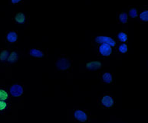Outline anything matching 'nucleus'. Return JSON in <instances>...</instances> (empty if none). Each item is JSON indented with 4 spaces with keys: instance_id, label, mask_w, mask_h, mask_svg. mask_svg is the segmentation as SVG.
I'll list each match as a JSON object with an SVG mask.
<instances>
[{
    "instance_id": "nucleus-13",
    "label": "nucleus",
    "mask_w": 148,
    "mask_h": 123,
    "mask_svg": "<svg viewBox=\"0 0 148 123\" xmlns=\"http://www.w3.org/2000/svg\"><path fill=\"white\" fill-rule=\"evenodd\" d=\"M24 54V52L19 51L18 50H12L10 51L9 55L8 58L6 60L5 64H14L17 63L20 60V58L22 57V55Z\"/></svg>"
},
{
    "instance_id": "nucleus-7",
    "label": "nucleus",
    "mask_w": 148,
    "mask_h": 123,
    "mask_svg": "<svg viewBox=\"0 0 148 123\" xmlns=\"http://www.w3.org/2000/svg\"><path fill=\"white\" fill-rule=\"evenodd\" d=\"M23 55L25 57L32 58L38 61H42L46 59L49 56V49L42 48H31L28 49L26 52H24Z\"/></svg>"
},
{
    "instance_id": "nucleus-10",
    "label": "nucleus",
    "mask_w": 148,
    "mask_h": 123,
    "mask_svg": "<svg viewBox=\"0 0 148 123\" xmlns=\"http://www.w3.org/2000/svg\"><path fill=\"white\" fill-rule=\"evenodd\" d=\"M98 75L102 85H113L114 84V74L110 70H99Z\"/></svg>"
},
{
    "instance_id": "nucleus-4",
    "label": "nucleus",
    "mask_w": 148,
    "mask_h": 123,
    "mask_svg": "<svg viewBox=\"0 0 148 123\" xmlns=\"http://www.w3.org/2000/svg\"><path fill=\"white\" fill-rule=\"evenodd\" d=\"M95 54L99 59L109 60L114 58L117 60H121L122 56L116 51L114 48L108 44H99L95 46Z\"/></svg>"
},
{
    "instance_id": "nucleus-9",
    "label": "nucleus",
    "mask_w": 148,
    "mask_h": 123,
    "mask_svg": "<svg viewBox=\"0 0 148 123\" xmlns=\"http://www.w3.org/2000/svg\"><path fill=\"white\" fill-rule=\"evenodd\" d=\"M26 91V85L22 83H16L10 86L9 89V96L16 99H23Z\"/></svg>"
},
{
    "instance_id": "nucleus-19",
    "label": "nucleus",
    "mask_w": 148,
    "mask_h": 123,
    "mask_svg": "<svg viewBox=\"0 0 148 123\" xmlns=\"http://www.w3.org/2000/svg\"><path fill=\"white\" fill-rule=\"evenodd\" d=\"M10 96L9 92L4 88H0V100L3 101H9Z\"/></svg>"
},
{
    "instance_id": "nucleus-15",
    "label": "nucleus",
    "mask_w": 148,
    "mask_h": 123,
    "mask_svg": "<svg viewBox=\"0 0 148 123\" xmlns=\"http://www.w3.org/2000/svg\"><path fill=\"white\" fill-rule=\"evenodd\" d=\"M137 20L140 23L143 24H147L148 22V7L147 5L144 6H140L138 17Z\"/></svg>"
},
{
    "instance_id": "nucleus-18",
    "label": "nucleus",
    "mask_w": 148,
    "mask_h": 123,
    "mask_svg": "<svg viewBox=\"0 0 148 123\" xmlns=\"http://www.w3.org/2000/svg\"><path fill=\"white\" fill-rule=\"evenodd\" d=\"M9 53H10V50H9V49H4V50L1 51V52H0V62L1 63L5 64L6 62Z\"/></svg>"
},
{
    "instance_id": "nucleus-12",
    "label": "nucleus",
    "mask_w": 148,
    "mask_h": 123,
    "mask_svg": "<svg viewBox=\"0 0 148 123\" xmlns=\"http://www.w3.org/2000/svg\"><path fill=\"white\" fill-rule=\"evenodd\" d=\"M5 41L10 45H16L18 41V31L16 30H9L5 35Z\"/></svg>"
},
{
    "instance_id": "nucleus-17",
    "label": "nucleus",
    "mask_w": 148,
    "mask_h": 123,
    "mask_svg": "<svg viewBox=\"0 0 148 123\" xmlns=\"http://www.w3.org/2000/svg\"><path fill=\"white\" fill-rule=\"evenodd\" d=\"M115 50L120 55H124L128 52V44L127 43H118L115 48Z\"/></svg>"
},
{
    "instance_id": "nucleus-16",
    "label": "nucleus",
    "mask_w": 148,
    "mask_h": 123,
    "mask_svg": "<svg viewBox=\"0 0 148 123\" xmlns=\"http://www.w3.org/2000/svg\"><path fill=\"white\" fill-rule=\"evenodd\" d=\"M115 37L118 43H127L129 41L128 31H126L121 29L120 31H116Z\"/></svg>"
},
{
    "instance_id": "nucleus-2",
    "label": "nucleus",
    "mask_w": 148,
    "mask_h": 123,
    "mask_svg": "<svg viewBox=\"0 0 148 123\" xmlns=\"http://www.w3.org/2000/svg\"><path fill=\"white\" fill-rule=\"evenodd\" d=\"M111 65L110 60H87L79 61V72L83 73L86 72H95L104 70Z\"/></svg>"
},
{
    "instance_id": "nucleus-6",
    "label": "nucleus",
    "mask_w": 148,
    "mask_h": 123,
    "mask_svg": "<svg viewBox=\"0 0 148 123\" xmlns=\"http://www.w3.org/2000/svg\"><path fill=\"white\" fill-rule=\"evenodd\" d=\"M115 98L108 91L104 92L97 99V107L101 109L108 110L114 107Z\"/></svg>"
},
{
    "instance_id": "nucleus-20",
    "label": "nucleus",
    "mask_w": 148,
    "mask_h": 123,
    "mask_svg": "<svg viewBox=\"0 0 148 123\" xmlns=\"http://www.w3.org/2000/svg\"><path fill=\"white\" fill-rule=\"evenodd\" d=\"M9 107V103L8 101H3L0 100V112H5Z\"/></svg>"
},
{
    "instance_id": "nucleus-21",
    "label": "nucleus",
    "mask_w": 148,
    "mask_h": 123,
    "mask_svg": "<svg viewBox=\"0 0 148 123\" xmlns=\"http://www.w3.org/2000/svg\"><path fill=\"white\" fill-rule=\"evenodd\" d=\"M9 4L11 5H18L24 2V0H9Z\"/></svg>"
},
{
    "instance_id": "nucleus-3",
    "label": "nucleus",
    "mask_w": 148,
    "mask_h": 123,
    "mask_svg": "<svg viewBox=\"0 0 148 123\" xmlns=\"http://www.w3.org/2000/svg\"><path fill=\"white\" fill-rule=\"evenodd\" d=\"M56 72L65 73L69 79L73 78V60L68 54H60L55 62Z\"/></svg>"
},
{
    "instance_id": "nucleus-14",
    "label": "nucleus",
    "mask_w": 148,
    "mask_h": 123,
    "mask_svg": "<svg viewBox=\"0 0 148 123\" xmlns=\"http://www.w3.org/2000/svg\"><path fill=\"white\" fill-rule=\"evenodd\" d=\"M140 6V5H130L128 7L127 14L128 16L129 21H134L137 20L138 17V14H139Z\"/></svg>"
},
{
    "instance_id": "nucleus-1",
    "label": "nucleus",
    "mask_w": 148,
    "mask_h": 123,
    "mask_svg": "<svg viewBox=\"0 0 148 123\" xmlns=\"http://www.w3.org/2000/svg\"><path fill=\"white\" fill-rule=\"evenodd\" d=\"M95 116H92L88 109H82L78 106H75L67 111V120L68 122H96L94 120Z\"/></svg>"
},
{
    "instance_id": "nucleus-8",
    "label": "nucleus",
    "mask_w": 148,
    "mask_h": 123,
    "mask_svg": "<svg viewBox=\"0 0 148 123\" xmlns=\"http://www.w3.org/2000/svg\"><path fill=\"white\" fill-rule=\"evenodd\" d=\"M12 21L14 24L23 25L25 30L30 29L31 17L27 12H14Z\"/></svg>"
},
{
    "instance_id": "nucleus-5",
    "label": "nucleus",
    "mask_w": 148,
    "mask_h": 123,
    "mask_svg": "<svg viewBox=\"0 0 148 123\" xmlns=\"http://www.w3.org/2000/svg\"><path fill=\"white\" fill-rule=\"evenodd\" d=\"M115 30H111L108 32L98 33L93 37L91 40V46L95 47L99 44H108L113 48H116L118 44L116 37H115Z\"/></svg>"
},
{
    "instance_id": "nucleus-11",
    "label": "nucleus",
    "mask_w": 148,
    "mask_h": 123,
    "mask_svg": "<svg viewBox=\"0 0 148 123\" xmlns=\"http://www.w3.org/2000/svg\"><path fill=\"white\" fill-rule=\"evenodd\" d=\"M117 22L119 24H121L122 29L124 31H128V16L127 12H117Z\"/></svg>"
}]
</instances>
